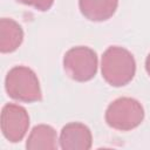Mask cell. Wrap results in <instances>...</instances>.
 Segmentation results:
<instances>
[{
  "mask_svg": "<svg viewBox=\"0 0 150 150\" xmlns=\"http://www.w3.org/2000/svg\"><path fill=\"white\" fill-rule=\"evenodd\" d=\"M101 71L107 83L112 87H122L134 79L136 62L128 49L111 46L102 55Z\"/></svg>",
  "mask_w": 150,
  "mask_h": 150,
  "instance_id": "cell-1",
  "label": "cell"
},
{
  "mask_svg": "<svg viewBox=\"0 0 150 150\" xmlns=\"http://www.w3.org/2000/svg\"><path fill=\"white\" fill-rule=\"evenodd\" d=\"M5 88L9 97L20 102L32 103L42 98L38 76L25 66H16L7 73Z\"/></svg>",
  "mask_w": 150,
  "mask_h": 150,
  "instance_id": "cell-2",
  "label": "cell"
},
{
  "mask_svg": "<svg viewBox=\"0 0 150 150\" xmlns=\"http://www.w3.org/2000/svg\"><path fill=\"white\" fill-rule=\"evenodd\" d=\"M144 118L142 104L131 97H120L111 102L105 110L109 127L120 131H129L141 124Z\"/></svg>",
  "mask_w": 150,
  "mask_h": 150,
  "instance_id": "cell-3",
  "label": "cell"
},
{
  "mask_svg": "<svg viewBox=\"0 0 150 150\" xmlns=\"http://www.w3.org/2000/svg\"><path fill=\"white\" fill-rule=\"evenodd\" d=\"M63 68L73 80L77 82L89 81L97 71V55L89 47H73L64 54Z\"/></svg>",
  "mask_w": 150,
  "mask_h": 150,
  "instance_id": "cell-4",
  "label": "cell"
},
{
  "mask_svg": "<svg viewBox=\"0 0 150 150\" xmlns=\"http://www.w3.org/2000/svg\"><path fill=\"white\" fill-rule=\"evenodd\" d=\"M29 127L27 110L18 104L8 103L1 110V131L6 139L12 143L20 142Z\"/></svg>",
  "mask_w": 150,
  "mask_h": 150,
  "instance_id": "cell-5",
  "label": "cell"
},
{
  "mask_svg": "<svg viewBox=\"0 0 150 150\" xmlns=\"http://www.w3.org/2000/svg\"><path fill=\"white\" fill-rule=\"evenodd\" d=\"M91 132L80 122L66 124L60 134V146L63 150H88L91 148Z\"/></svg>",
  "mask_w": 150,
  "mask_h": 150,
  "instance_id": "cell-6",
  "label": "cell"
},
{
  "mask_svg": "<svg viewBox=\"0 0 150 150\" xmlns=\"http://www.w3.org/2000/svg\"><path fill=\"white\" fill-rule=\"evenodd\" d=\"M82 15L90 21H105L110 19L118 6V0H79Z\"/></svg>",
  "mask_w": 150,
  "mask_h": 150,
  "instance_id": "cell-7",
  "label": "cell"
},
{
  "mask_svg": "<svg viewBox=\"0 0 150 150\" xmlns=\"http://www.w3.org/2000/svg\"><path fill=\"white\" fill-rule=\"evenodd\" d=\"M23 40L21 26L13 19L2 18L0 20V52L12 53L18 49Z\"/></svg>",
  "mask_w": 150,
  "mask_h": 150,
  "instance_id": "cell-8",
  "label": "cell"
},
{
  "mask_svg": "<svg viewBox=\"0 0 150 150\" xmlns=\"http://www.w3.org/2000/svg\"><path fill=\"white\" fill-rule=\"evenodd\" d=\"M56 131L46 124H40L30 131L26 148L28 150H54L57 148Z\"/></svg>",
  "mask_w": 150,
  "mask_h": 150,
  "instance_id": "cell-9",
  "label": "cell"
},
{
  "mask_svg": "<svg viewBox=\"0 0 150 150\" xmlns=\"http://www.w3.org/2000/svg\"><path fill=\"white\" fill-rule=\"evenodd\" d=\"M16 1L20 4L27 5V6L34 7L35 9L42 11V12L48 11L54 2V0H16Z\"/></svg>",
  "mask_w": 150,
  "mask_h": 150,
  "instance_id": "cell-10",
  "label": "cell"
},
{
  "mask_svg": "<svg viewBox=\"0 0 150 150\" xmlns=\"http://www.w3.org/2000/svg\"><path fill=\"white\" fill-rule=\"evenodd\" d=\"M145 70L150 76V54L146 56V60H145Z\"/></svg>",
  "mask_w": 150,
  "mask_h": 150,
  "instance_id": "cell-11",
  "label": "cell"
}]
</instances>
